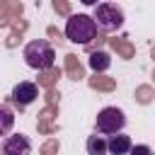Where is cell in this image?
Wrapping results in <instances>:
<instances>
[{"instance_id":"obj_7","label":"cell","mask_w":155,"mask_h":155,"mask_svg":"<svg viewBox=\"0 0 155 155\" xmlns=\"http://www.w3.org/2000/svg\"><path fill=\"white\" fill-rule=\"evenodd\" d=\"M107 153H111V155H126L128 150H131V138L128 136H124V133H114V136H109L107 140Z\"/></svg>"},{"instance_id":"obj_4","label":"cell","mask_w":155,"mask_h":155,"mask_svg":"<svg viewBox=\"0 0 155 155\" xmlns=\"http://www.w3.org/2000/svg\"><path fill=\"white\" fill-rule=\"evenodd\" d=\"M94 126H97V131L104 133V136L121 133V128L126 126V114H124L121 109H116V107H104V109L97 114Z\"/></svg>"},{"instance_id":"obj_1","label":"cell","mask_w":155,"mask_h":155,"mask_svg":"<svg viewBox=\"0 0 155 155\" xmlns=\"http://www.w3.org/2000/svg\"><path fill=\"white\" fill-rule=\"evenodd\" d=\"M24 63L34 70H48L56 63V51L46 39H34L24 46Z\"/></svg>"},{"instance_id":"obj_10","label":"cell","mask_w":155,"mask_h":155,"mask_svg":"<svg viewBox=\"0 0 155 155\" xmlns=\"http://www.w3.org/2000/svg\"><path fill=\"white\" fill-rule=\"evenodd\" d=\"M109 56L104 53V51H97V53H92V58H90V68L92 70H107L109 68Z\"/></svg>"},{"instance_id":"obj_5","label":"cell","mask_w":155,"mask_h":155,"mask_svg":"<svg viewBox=\"0 0 155 155\" xmlns=\"http://www.w3.org/2000/svg\"><path fill=\"white\" fill-rule=\"evenodd\" d=\"M36 97H39V87L31 80H22L12 87V102L19 107H29L31 102H36Z\"/></svg>"},{"instance_id":"obj_8","label":"cell","mask_w":155,"mask_h":155,"mask_svg":"<svg viewBox=\"0 0 155 155\" xmlns=\"http://www.w3.org/2000/svg\"><path fill=\"white\" fill-rule=\"evenodd\" d=\"M15 126V111L7 104H0V136H7Z\"/></svg>"},{"instance_id":"obj_12","label":"cell","mask_w":155,"mask_h":155,"mask_svg":"<svg viewBox=\"0 0 155 155\" xmlns=\"http://www.w3.org/2000/svg\"><path fill=\"white\" fill-rule=\"evenodd\" d=\"M80 2H82V5H97L99 0H80Z\"/></svg>"},{"instance_id":"obj_11","label":"cell","mask_w":155,"mask_h":155,"mask_svg":"<svg viewBox=\"0 0 155 155\" xmlns=\"http://www.w3.org/2000/svg\"><path fill=\"white\" fill-rule=\"evenodd\" d=\"M128 155H153V150H150V145H131Z\"/></svg>"},{"instance_id":"obj_6","label":"cell","mask_w":155,"mask_h":155,"mask_svg":"<svg viewBox=\"0 0 155 155\" xmlns=\"http://www.w3.org/2000/svg\"><path fill=\"white\" fill-rule=\"evenodd\" d=\"M2 155H31V140L22 133L2 138Z\"/></svg>"},{"instance_id":"obj_2","label":"cell","mask_w":155,"mask_h":155,"mask_svg":"<svg viewBox=\"0 0 155 155\" xmlns=\"http://www.w3.org/2000/svg\"><path fill=\"white\" fill-rule=\"evenodd\" d=\"M97 36V27L94 19L90 15H70L65 22V39L78 44V46H87L92 44V39Z\"/></svg>"},{"instance_id":"obj_3","label":"cell","mask_w":155,"mask_h":155,"mask_svg":"<svg viewBox=\"0 0 155 155\" xmlns=\"http://www.w3.org/2000/svg\"><path fill=\"white\" fill-rule=\"evenodd\" d=\"M94 27L102 31H116L124 24V10L114 2H97L94 5Z\"/></svg>"},{"instance_id":"obj_9","label":"cell","mask_w":155,"mask_h":155,"mask_svg":"<svg viewBox=\"0 0 155 155\" xmlns=\"http://www.w3.org/2000/svg\"><path fill=\"white\" fill-rule=\"evenodd\" d=\"M87 153L90 155H104L107 153V143H104V138L102 136H90L87 138Z\"/></svg>"}]
</instances>
